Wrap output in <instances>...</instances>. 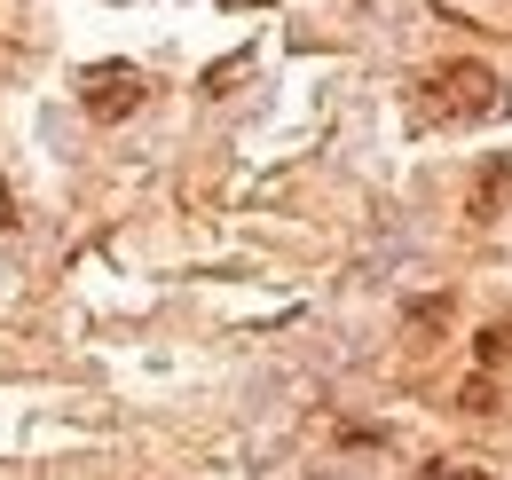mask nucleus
<instances>
[{"mask_svg":"<svg viewBox=\"0 0 512 480\" xmlns=\"http://www.w3.org/2000/svg\"><path fill=\"white\" fill-rule=\"evenodd\" d=\"M134 103H142V79H134L127 63H103V71H87V111H95V119H127Z\"/></svg>","mask_w":512,"mask_h":480,"instance_id":"nucleus-1","label":"nucleus"},{"mask_svg":"<svg viewBox=\"0 0 512 480\" xmlns=\"http://www.w3.org/2000/svg\"><path fill=\"white\" fill-rule=\"evenodd\" d=\"M434 480H473V473H434Z\"/></svg>","mask_w":512,"mask_h":480,"instance_id":"nucleus-2","label":"nucleus"}]
</instances>
